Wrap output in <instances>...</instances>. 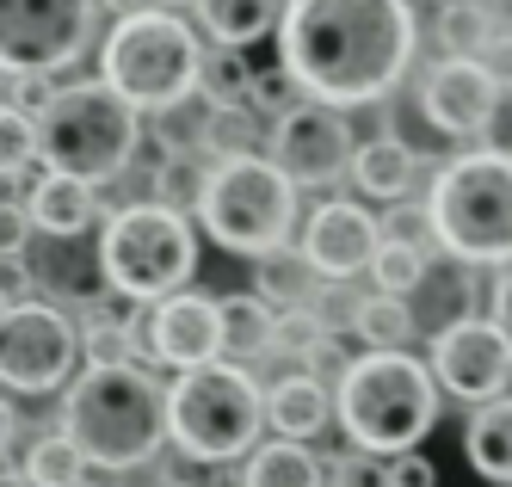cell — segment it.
Listing matches in <instances>:
<instances>
[{"mask_svg": "<svg viewBox=\"0 0 512 487\" xmlns=\"http://www.w3.org/2000/svg\"><path fill=\"white\" fill-rule=\"evenodd\" d=\"M142 148V111L105 81H75L50 99L38 118V161L44 173H68L87 185H112L130 173Z\"/></svg>", "mask_w": 512, "mask_h": 487, "instance_id": "5", "label": "cell"}, {"mask_svg": "<svg viewBox=\"0 0 512 487\" xmlns=\"http://www.w3.org/2000/svg\"><path fill=\"white\" fill-rule=\"evenodd\" d=\"M149 352L155 364H167L173 377L186 370H204V364H223L229 358V327H223V303L216 296H167V303L149 315Z\"/></svg>", "mask_w": 512, "mask_h": 487, "instance_id": "15", "label": "cell"}, {"mask_svg": "<svg viewBox=\"0 0 512 487\" xmlns=\"http://www.w3.org/2000/svg\"><path fill=\"white\" fill-rule=\"evenodd\" d=\"M99 7H105V13H118V19H136V13H149L155 0H99Z\"/></svg>", "mask_w": 512, "mask_h": 487, "instance_id": "42", "label": "cell"}, {"mask_svg": "<svg viewBox=\"0 0 512 487\" xmlns=\"http://www.w3.org/2000/svg\"><path fill=\"white\" fill-rule=\"evenodd\" d=\"M99 37V0H0V56L25 74L75 68Z\"/></svg>", "mask_w": 512, "mask_h": 487, "instance_id": "10", "label": "cell"}, {"mask_svg": "<svg viewBox=\"0 0 512 487\" xmlns=\"http://www.w3.org/2000/svg\"><path fill=\"white\" fill-rule=\"evenodd\" d=\"M204 192H210V167H198V161H161L155 167V204H167V210H198Z\"/></svg>", "mask_w": 512, "mask_h": 487, "instance_id": "33", "label": "cell"}, {"mask_svg": "<svg viewBox=\"0 0 512 487\" xmlns=\"http://www.w3.org/2000/svg\"><path fill=\"white\" fill-rule=\"evenodd\" d=\"M31 303V278H25V259H7V309Z\"/></svg>", "mask_w": 512, "mask_h": 487, "instance_id": "41", "label": "cell"}, {"mask_svg": "<svg viewBox=\"0 0 512 487\" xmlns=\"http://www.w3.org/2000/svg\"><path fill=\"white\" fill-rule=\"evenodd\" d=\"M315 266L303 259V247L297 253H272V259H260L253 266V296H260L266 309H284V315H303V309H315Z\"/></svg>", "mask_w": 512, "mask_h": 487, "instance_id": "24", "label": "cell"}, {"mask_svg": "<svg viewBox=\"0 0 512 487\" xmlns=\"http://www.w3.org/2000/svg\"><path fill=\"white\" fill-rule=\"evenodd\" d=\"M198 272V229L186 210L167 204H124L118 216H105L99 235V278L112 284L130 303H167V296H186Z\"/></svg>", "mask_w": 512, "mask_h": 487, "instance_id": "7", "label": "cell"}, {"mask_svg": "<svg viewBox=\"0 0 512 487\" xmlns=\"http://www.w3.org/2000/svg\"><path fill=\"white\" fill-rule=\"evenodd\" d=\"M142 340H149V327L130 315V296H118V290H112V296H99V309L81 321V352H87V364H99V370L136 364Z\"/></svg>", "mask_w": 512, "mask_h": 487, "instance_id": "20", "label": "cell"}, {"mask_svg": "<svg viewBox=\"0 0 512 487\" xmlns=\"http://www.w3.org/2000/svg\"><path fill=\"white\" fill-rule=\"evenodd\" d=\"M358 136L346 124L340 105H321V99H297L284 124H272V142L266 155L290 173V185H309V192H327V185H340L352 167H358Z\"/></svg>", "mask_w": 512, "mask_h": 487, "instance_id": "12", "label": "cell"}, {"mask_svg": "<svg viewBox=\"0 0 512 487\" xmlns=\"http://www.w3.org/2000/svg\"><path fill=\"white\" fill-rule=\"evenodd\" d=\"M432 377L445 395L469 401V407H488L506 395L512 383V340L494 315H463L445 321L432 333Z\"/></svg>", "mask_w": 512, "mask_h": 487, "instance_id": "13", "label": "cell"}, {"mask_svg": "<svg viewBox=\"0 0 512 487\" xmlns=\"http://www.w3.org/2000/svg\"><path fill=\"white\" fill-rule=\"evenodd\" d=\"M81 358V327L50 303H13L0 315V383L13 395H50Z\"/></svg>", "mask_w": 512, "mask_h": 487, "instance_id": "11", "label": "cell"}, {"mask_svg": "<svg viewBox=\"0 0 512 487\" xmlns=\"http://www.w3.org/2000/svg\"><path fill=\"white\" fill-rule=\"evenodd\" d=\"M266 432V389L253 383V370L223 358L186 370L167 383V438L186 463H235L260 451Z\"/></svg>", "mask_w": 512, "mask_h": 487, "instance_id": "4", "label": "cell"}, {"mask_svg": "<svg viewBox=\"0 0 512 487\" xmlns=\"http://www.w3.org/2000/svg\"><path fill=\"white\" fill-rule=\"evenodd\" d=\"M438 44H445L451 56L488 62V50H494V13H488V0H445V13H438Z\"/></svg>", "mask_w": 512, "mask_h": 487, "instance_id": "29", "label": "cell"}, {"mask_svg": "<svg viewBox=\"0 0 512 487\" xmlns=\"http://www.w3.org/2000/svg\"><path fill=\"white\" fill-rule=\"evenodd\" d=\"M488 148H500V155H512V93L500 99V111H494V124H488V136H482Z\"/></svg>", "mask_w": 512, "mask_h": 487, "instance_id": "39", "label": "cell"}, {"mask_svg": "<svg viewBox=\"0 0 512 487\" xmlns=\"http://www.w3.org/2000/svg\"><path fill=\"white\" fill-rule=\"evenodd\" d=\"M62 432L99 469H142L167 438V383L142 364H87L62 395Z\"/></svg>", "mask_w": 512, "mask_h": 487, "instance_id": "2", "label": "cell"}, {"mask_svg": "<svg viewBox=\"0 0 512 487\" xmlns=\"http://www.w3.org/2000/svg\"><path fill=\"white\" fill-rule=\"evenodd\" d=\"M19 481H25V487H75V481H87V457H81V444L68 438V432H38V438L25 444Z\"/></svg>", "mask_w": 512, "mask_h": 487, "instance_id": "28", "label": "cell"}, {"mask_svg": "<svg viewBox=\"0 0 512 487\" xmlns=\"http://www.w3.org/2000/svg\"><path fill=\"white\" fill-rule=\"evenodd\" d=\"M155 7L161 13H179V7H198V0H155Z\"/></svg>", "mask_w": 512, "mask_h": 487, "instance_id": "43", "label": "cell"}, {"mask_svg": "<svg viewBox=\"0 0 512 487\" xmlns=\"http://www.w3.org/2000/svg\"><path fill=\"white\" fill-rule=\"evenodd\" d=\"M383 475H389V487H438V469H432V457H420V451L389 457Z\"/></svg>", "mask_w": 512, "mask_h": 487, "instance_id": "38", "label": "cell"}, {"mask_svg": "<svg viewBox=\"0 0 512 487\" xmlns=\"http://www.w3.org/2000/svg\"><path fill=\"white\" fill-rule=\"evenodd\" d=\"M223 327H229V358H235V364L266 358V352H278V340H284L278 309H266L260 296H223Z\"/></svg>", "mask_w": 512, "mask_h": 487, "instance_id": "26", "label": "cell"}, {"mask_svg": "<svg viewBox=\"0 0 512 487\" xmlns=\"http://www.w3.org/2000/svg\"><path fill=\"white\" fill-rule=\"evenodd\" d=\"M290 0H198V25L216 37V50H247L272 25H284Z\"/></svg>", "mask_w": 512, "mask_h": 487, "instance_id": "22", "label": "cell"}, {"mask_svg": "<svg viewBox=\"0 0 512 487\" xmlns=\"http://www.w3.org/2000/svg\"><path fill=\"white\" fill-rule=\"evenodd\" d=\"M272 136H266V118H253L247 105H216L210 118V161H241V155H260Z\"/></svg>", "mask_w": 512, "mask_h": 487, "instance_id": "30", "label": "cell"}, {"mask_svg": "<svg viewBox=\"0 0 512 487\" xmlns=\"http://www.w3.org/2000/svg\"><path fill=\"white\" fill-rule=\"evenodd\" d=\"M500 99H506V81L494 74V62H475V56H445L438 68L420 74V118L457 142L488 136Z\"/></svg>", "mask_w": 512, "mask_h": 487, "instance_id": "14", "label": "cell"}, {"mask_svg": "<svg viewBox=\"0 0 512 487\" xmlns=\"http://www.w3.org/2000/svg\"><path fill=\"white\" fill-rule=\"evenodd\" d=\"M377 253H383V222L364 204H352V198H327L309 216V229H303V259L321 278H334V284L371 272Z\"/></svg>", "mask_w": 512, "mask_h": 487, "instance_id": "16", "label": "cell"}, {"mask_svg": "<svg viewBox=\"0 0 512 487\" xmlns=\"http://www.w3.org/2000/svg\"><path fill=\"white\" fill-rule=\"evenodd\" d=\"M327 420H340V395L327 389L315 370H284L278 383H266V426L290 444H309L327 432Z\"/></svg>", "mask_w": 512, "mask_h": 487, "instance_id": "17", "label": "cell"}, {"mask_svg": "<svg viewBox=\"0 0 512 487\" xmlns=\"http://www.w3.org/2000/svg\"><path fill=\"white\" fill-rule=\"evenodd\" d=\"M56 93H62V87H50V74L7 68V111H25V118H44Z\"/></svg>", "mask_w": 512, "mask_h": 487, "instance_id": "36", "label": "cell"}, {"mask_svg": "<svg viewBox=\"0 0 512 487\" xmlns=\"http://www.w3.org/2000/svg\"><path fill=\"white\" fill-rule=\"evenodd\" d=\"M198 222L216 247H229L241 259H272L297 235V185L272 155H241L210 167V192L198 204Z\"/></svg>", "mask_w": 512, "mask_h": 487, "instance_id": "9", "label": "cell"}, {"mask_svg": "<svg viewBox=\"0 0 512 487\" xmlns=\"http://www.w3.org/2000/svg\"><path fill=\"white\" fill-rule=\"evenodd\" d=\"M420 19L408 0H290L278 68L321 105H383L414 68Z\"/></svg>", "mask_w": 512, "mask_h": 487, "instance_id": "1", "label": "cell"}, {"mask_svg": "<svg viewBox=\"0 0 512 487\" xmlns=\"http://www.w3.org/2000/svg\"><path fill=\"white\" fill-rule=\"evenodd\" d=\"M247 93H253L247 50H210V62H204V99H216V105H247Z\"/></svg>", "mask_w": 512, "mask_h": 487, "instance_id": "32", "label": "cell"}, {"mask_svg": "<svg viewBox=\"0 0 512 487\" xmlns=\"http://www.w3.org/2000/svg\"><path fill=\"white\" fill-rule=\"evenodd\" d=\"M463 457L469 469L494 481V487H512V395L475 407L469 426H463Z\"/></svg>", "mask_w": 512, "mask_h": 487, "instance_id": "21", "label": "cell"}, {"mask_svg": "<svg viewBox=\"0 0 512 487\" xmlns=\"http://www.w3.org/2000/svg\"><path fill=\"white\" fill-rule=\"evenodd\" d=\"M340 432L364 457H408L438 426V377L414 352H364L340 370Z\"/></svg>", "mask_w": 512, "mask_h": 487, "instance_id": "3", "label": "cell"}, {"mask_svg": "<svg viewBox=\"0 0 512 487\" xmlns=\"http://www.w3.org/2000/svg\"><path fill=\"white\" fill-rule=\"evenodd\" d=\"M327 487H389L383 457H364V451L334 457V463H327Z\"/></svg>", "mask_w": 512, "mask_h": 487, "instance_id": "37", "label": "cell"}, {"mask_svg": "<svg viewBox=\"0 0 512 487\" xmlns=\"http://www.w3.org/2000/svg\"><path fill=\"white\" fill-rule=\"evenodd\" d=\"M204 37L179 19V13H136V19H118L112 37L99 44V81L118 87L136 111H167L179 99L204 93Z\"/></svg>", "mask_w": 512, "mask_h": 487, "instance_id": "6", "label": "cell"}, {"mask_svg": "<svg viewBox=\"0 0 512 487\" xmlns=\"http://www.w3.org/2000/svg\"><path fill=\"white\" fill-rule=\"evenodd\" d=\"M383 241H401V247H420V253H432L438 247V222H432V204H395V210H383Z\"/></svg>", "mask_w": 512, "mask_h": 487, "instance_id": "34", "label": "cell"}, {"mask_svg": "<svg viewBox=\"0 0 512 487\" xmlns=\"http://www.w3.org/2000/svg\"><path fill=\"white\" fill-rule=\"evenodd\" d=\"M210 118H216V99H204V93L155 111V142L167 148V161H198V155H210Z\"/></svg>", "mask_w": 512, "mask_h": 487, "instance_id": "27", "label": "cell"}, {"mask_svg": "<svg viewBox=\"0 0 512 487\" xmlns=\"http://www.w3.org/2000/svg\"><path fill=\"white\" fill-rule=\"evenodd\" d=\"M414 179H420V155L401 136H371L358 148V167H352V185L364 198H377V204H408V192H414Z\"/></svg>", "mask_w": 512, "mask_h": 487, "instance_id": "19", "label": "cell"}, {"mask_svg": "<svg viewBox=\"0 0 512 487\" xmlns=\"http://www.w3.org/2000/svg\"><path fill=\"white\" fill-rule=\"evenodd\" d=\"M290 87H297V81H290L284 68H266V74H253L247 111H253V118H266V124H284L290 111H297V105H290Z\"/></svg>", "mask_w": 512, "mask_h": 487, "instance_id": "35", "label": "cell"}, {"mask_svg": "<svg viewBox=\"0 0 512 487\" xmlns=\"http://www.w3.org/2000/svg\"><path fill=\"white\" fill-rule=\"evenodd\" d=\"M438 247L457 266H512V155L469 148L432 179Z\"/></svg>", "mask_w": 512, "mask_h": 487, "instance_id": "8", "label": "cell"}, {"mask_svg": "<svg viewBox=\"0 0 512 487\" xmlns=\"http://www.w3.org/2000/svg\"><path fill=\"white\" fill-rule=\"evenodd\" d=\"M25 216L44 241H75L99 222V185L68 179V173H38V185L25 198Z\"/></svg>", "mask_w": 512, "mask_h": 487, "instance_id": "18", "label": "cell"}, {"mask_svg": "<svg viewBox=\"0 0 512 487\" xmlns=\"http://www.w3.org/2000/svg\"><path fill=\"white\" fill-rule=\"evenodd\" d=\"M494 321L506 327V340H512V266H500V278H494Z\"/></svg>", "mask_w": 512, "mask_h": 487, "instance_id": "40", "label": "cell"}, {"mask_svg": "<svg viewBox=\"0 0 512 487\" xmlns=\"http://www.w3.org/2000/svg\"><path fill=\"white\" fill-rule=\"evenodd\" d=\"M426 278H432V253H420V247H401V241H383L377 266H371V284H377L383 296H414Z\"/></svg>", "mask_w": 512, "mask_h": 487, "instance_id": "31", "label": "cell"}, {"mask_svg": "<svg viewBox=\"0 0 512 487\" xmlns=\"http://www.w3.org/2000/svg\"><path fill=\"white\" fill-rule=\"evenodd\" d=\"M352 333L371 352H408V340L420 333V315H414L408 296L371 290V296H358V303H352Z\"/></svg>", "mask_w": 512, "mask_h": 487, "instance_id": "25", "label": "cell"}, {"mask_svg": "<svg viewBox=\"0 0 512 487\" xmlns=\"http://www.w3.org/2000/svg\"><path fill=\"white\" fill-rule=\"evenodd\" d=\"M241 487H327V463L309 451V444H260L247 463H241Z\"/></svg>", "mask_w": 512, "mask_h": 487, "instance_id": "23", "label": "cell"}, {"mask_svg": "<svg viewBox=\"0 0 512 487\" xmlns=\"http://www.w3.org/2000/svg\"><path fill=\"white\" fill-rule=\"evenodd\" d=\"M75 487H99V481H75Z\"/></svg>", "mask_w": 512, "mask_h": 487, "instance_id": "44", "label": "cell"}]
</instances>
